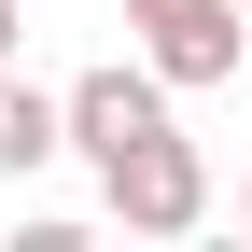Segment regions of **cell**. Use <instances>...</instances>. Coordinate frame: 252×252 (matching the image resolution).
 Segmentation results:
<instances>
[{"label":"cell","mask_w":252,"mask_h":252,"mask_svg":"<svg viewBox=\"0 0 252 252\" xmlns=\"http://www.w3.org/2000/svg\"><path fill=\"white\" fill-rule=\"evenodd\" d=\"M98 210H112L126 238H196V224H210V154L182 140V126H154L140 154L98 168Z\"/></svg>","instance_id":"cell-1"},{"label":"cell","mask_w":252,"mask_h":252,"mask_svg":"<svg viewBox=\"0 0 252 252\" xmlns=\"http://www.w3.org/2000/svg\"><path fill=\"white\" fill-rule=\"evenodd\" d=\"M154 126H168V84H154V56H98V70H70V84H56V154H84V168L140 154Z\"/></svg>","instance_id":"cell-2"},{"label":"cell","mask_w":252,"mask_h":252,"mask_svg":"<svg viewBox=\"0 0 252 252\" xmlns=\"http://www.w3.org/2000/svg\"><path fill=\"white\" fill-rule=\"evenodd\" d=\"M154 84L168 98H196V84H238V56H252V28H238V0H210V14H182V28H154Z\"/></svg>","instance_id":"cell-3"},{"label":"cell","mask_w":252,"mask_h":252,"mask_svg":"<svg viewBox=\"0 0 252 252\" xmlns=\"http://www.w3.org/2000/svg\"><path fill=\"white\" fill-rule=\"evenodd\" d=\"M28 168H56V98L0 70V182H28Z\"/></svg>","instance_id":"cell-4"},{"label":"cell","mask_w":252,"mask_h":252,"mask_svg":"<svg viewBox=\"0 0 252 252\" xmlns=\"http://www.w3.org/2000/svg\"><path fill=\"white\" fill-rule=\"evenodd\" d=\"M182 14H210V0H126V28H140V42H154V28H182Z\"/></svg>","instance_id":"cell-5"},{"label":"cell","mask_w":252,"mask_h":252,"mask_svg":"<svg viewBox=\"0 0 252 252\" xmlns=\"http://www.w3.org/2000/svg\"><path fill=\"white\" fill-rule=\"evenodd\" d=\"M238 238H252V154H238Z\"/></svg>","instance_id":"cell-6"},{"label":"cell","mask_w":252,"mask_h":252,"mask_svg":"<svg viewBox=\"0 0 252 252\" xmlns=\"http://www.w3.org/2000/svg\"><path fill=\"white\" fill-rule=\"evenodd\" d=\"M0 70H14V0H0Z\"/></svg>","instance_id":"cell-7"}]
</instances>
